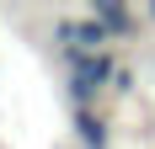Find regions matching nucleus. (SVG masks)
<instances>
[{
	"label": "nucleus",
	"instance_id": "f03ea898",
	"mask_svg": "<svg viewBox=\"0 0 155 149\" xmlns=\"http://www.w3.org/2000/svg\"><path fill=\"white\" fill-rule=\"evenodd\" d=\"M91 11L112 27V37H134V16H128V0H91Z\"/></svg>",
	"mask_w": 155,
	"mask_h": 149
},
{
	"label": "nucleus",
	"instance_id": "f257e3e1",
	"mask_svg": "<svg viewBox=\"0 0 155 149\" xmlns=\"http://www.w3.org/2000/svg\"><path fill=\"white\" fill-rule=\"evenodd\" d=\"M75 59V69H70V101L75 106H91L96 101V90L112 85V74H118V64L96 48V53H70Z\"/></svg>",
	"mask_w": 155,
	"mask_h": 149
},
{
	"label": "nucleus",
	"instance_id": "39448f33",
	"mask_svg": "<svg viewBox=\"0 0 155 149\" xmlns=\"http://www.w3.org/2000/svg\"><path fill=\"white\" fill-rule=\"evenodd\" d=\"M150 16H155V0H150Z\"/></svg>",
	"mask_w": 155,
	"mask_h": 149
},
{
	"label": "nucleus",
	"instance_id": "20e7f679",
	"mask_svg": "<svg viewBox=\"0 0 155 149\" xmlns=\"http://www.w3.org/2000/svg\"><path fill=\"white\" fill-rule=\"evenodd\" d=\"M112 85H118V90H134V69H123V64H118V74H112Z\"/></svg>",
	"mask_w": 155,
	"mask_h": 149
},
{
	"label": "nucleus",
	"instance_id": "7ed1b4c3",
	"mask_svg": "<svg viewBox=\"0 0 155 149\" xmlns=\"http://www.w3.org/2000/svg\"><path fill=\"white\" fill-rule=\"evenodd\" d=\"M75 133H80L86 149H107V122L96 117L91 106H75Z\"/></svg>",
	"mask_w": 155,
	"mask_h": 149
}]
</instances>
